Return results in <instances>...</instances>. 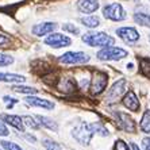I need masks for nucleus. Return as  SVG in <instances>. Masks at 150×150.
I'll list each match as a JSON object with an SVG mask.
<instances>
[{
  "label": "nucleus",
  "mask_w": 150,
  "mask_h": 150,
  "mask_svg": "<svg viewBox=\"0 0 150 150\" xmlns=\"http://www.w3.org/2000/svg\"><path fill=\"white\" fill-rule=\"evenodd\" d=\"M8 134H10V131H8V129L6 127V125H4L3 122H0V135H1V137H7Z\"/></svg>",
  "instance_id": "nucleus-30"
},
{
  "label": "nucleus",
  "mask_w": 150,
  "mask_h": 150,
  "mask_svg": "<svg viewBox=\"0 0 150 150\" xmlns=\"http://www.w3.org/2000/svg\"><path fill=\"white\" fill-rule=\"evenodd\" d=\"M103 15H104L107 19L114 22H120L126 19V11L123 10V7L118 3H112L108 4L103 8Z\"/></svg>",
  "instance_id": "nucleus-5"
},
{
  "label": "nucleus",
  "mask_w": 150,
  "mask_h": 150,
  "mask_svg": "<svg viewBox=\"0 0 150 150\" xmlns=\"http://www.w3.org/2000/svg\"><path fill=\"white\" fill-rule=\"evenodd\" d=\"M83 41L92 47H107L115 43V39L105 33H87L83 35Z\"/></svg>",
  "instance_id": "nucleus-1"
},
{
  "label": "nucleus",
  "mask_w": 150,
  "mask_h": 150,
  "mask_svg": "<svg viewBox=\"0 0 150 150\" xmlns=\"http://www.w3.org/2000/svg\"><path fill=\"white\" fill-rule=\"evenodd\" d=\"M116 34L119 38H122L127 43H133L139 39V33L134 27H120L116 30Z\"/></svg>",
  "instance_id": "nucleus-10"
},
{
  "label": "nucleus",
  "mask_w": 150,
  "mask_h": 150,
  "mask_svg": "<svg viewBox=\"0 0 150 150\" xmlns=\"http://www.w3.org/2000/svg\"><path fill=\"white\" fill-rule=\"evenodd\" d=\"M80 22L85 26V27H89V28L98 27L99 23H100V21H99L98 16H84V18L80 19Z\"/></svg>",
  "instance_id": "nucleus-18"
},
{
  "label": "nucleus",
  "mask_w": 150,
  "mask_h": 150,
  "mask_svg": "<svg viewBox=\"0 0 150 150\" xmlns=\"http://www.w3.org/2000/svg\"><path fill=\"white\" fill-rule=\"evenodd\" d=\"M126 84H127V81L125 79H120V80L116 81L112 85L111 89L107 92V96H105L107 103H115V101H118V99L120 98V95L126 91Z\"/></svg>",
  "instance_id": "nucleus-8"
},
{
  "label": "nucleus",
  "mask_w": 150,
  "mask_h": 150,
  "mask_svg": "<svg viewBox=\"0 0 150 150\" xmlns=\"http://www.w3.org/2000/svg\"><path fill=\"white\" fill-rule=\"evenodd\" d=\"M134 21L141 26H146V27H150V15L147 14H142V12H137L134 15Z\"/></svg>",
  "instance_id": "nucleus-19"
},
{
  "label": "nucleus",
  "mask_w": 150,
  "mask_h": 150,
  "mask_svg": "<svg viewBox=\"0 0 150 150\" xmlns=\"http://www.w3.org/2000/svg\"><path fill=\"white\" fill-rule=\"evenodd\" d=\"M61 64L65 65H79V64H85L89 61V56L83 52H68L58 58Z\"/></svg>",
  "instance_id": "nucleus-4"
},
{
  "label": "nucleus",
  "mask_w": 150,
  "mask_h": 150,
  "mask_svg": "<svg viewBox=\"0 0 150 150\" xmlns=\"http://www.w3.org/2000/svg\"><path fill=\"white\" fill-rule=\"evenodd\" d=\"M23 123H25L26 126H28V127H31L33 130H38L39 129V125L34 120V118H31V116H23Z\"/></svg>",
  "instance_id": "nucleus-25"
},
{
  "label": "nucleus",
  "mask_w": 150,
  "mask_h": 150,
  "mask_svg": "<svg viewBox=\"0 0 150 150\" xmlns=\"http://www.w3.org/2000/svg\"><path fill=\"white\" fill-rule=\"evenodd\" d=\"M57 28V25L53 22H45V23H39L33 27V34L37 37H42V35L50 34Z\"/></svg>",
  "instance_id": "nucleus-11"
},
{
  "label": "nucleus",
  "mask_w": 150,
  "mask_h": 150,
  "mask_svg": "<svg viewBox=\"0 0 150 150\" xmlns=\"http://www.w3.org/2000/svg\"><path fill=\"white\" fill-rule=\"evenodd\" d=\"M125 57H127V52L122 47H114V46H107L98 53V58L101 61H118Z\"/></svg>",
  "instance_id": "nucleus-2"
},
{
  "label": "nucleus",
  "mask_w": 150,
  "mask_h": 150,
  "mask_svg": "<svg viewBox=\"0 0 150 150\" xmlns=\"http://www.w3.org/2000/svg\"><path fill=\"white\" fill-rule=\"evenodd\" d=\"M108 83V76L104 72H95L92 76L91 81V93L92 95H99L105 89Z\"/></svg>",
  "instance_id": "nucleus-6"
},
{
  "label": "nucleus",
  "mask_w": 150,
  "mask_h": 150,
  "mask_svg": "<svg viewBox=\"0 0 150 150\" xmlns=\"http://www.w3.org/2000/svg\"><path fill=\"white\" fill-rule=\"evenodd\" d=\"M37 119L39 120V125H42L43 127H47L49 130H53V131L58 130V126H57V123L53 119L46 118V116H42V115H37Z\"/></svg>",
  "instance_id": "nucleus-17"
},
{
  "label": "nucleus",
  "mask_w": 150,
  "mask_h": 150,
  "mask_svg": "<svg viewBox=\"0 0 150 150\" xmlns=\"http://www.w3.org/2000/svg\"><path fill=\"white\" fill-rule=\"evenodd\" d=\"M141 129H142V131L150 134V110L145 111L142 119H141Z\"/></svg>",
  "instance_id": "nucleus-20"
},
{
  "label": "nucleus",
  "mask_w": 150,
  "mask_h": 150,
  "mask_svg": "<svg viewBox=\"0 0 150 150\" xmlns=\"http://www.w3.org/2000/svg\"><path fill=\"white\" fill-rule=\"evenodd\" d=\"M27 104L33 105V107H42V108L46 110H53L54 108V103L46 100V99H39V98H34V96H30V98L26 99Z\"/></svg>",
  "instance_id": "nucleus-15"
},
{
  "label": "nucleus",
  "mask_w": 150,
  "mask_h": 150,
  "mask_svg": "<svg viewBox=\"0 0 150 150\" xmlns=\"http://www.w3.org/2000/svg\"><path fill=\"white\" fill-rule=\"evenodd\" d=\"M77 8L84 14H92L99 8V1L98 0H79Z\"/></svg>",
  "instance_id": "nucleus-12"
},
{
  "label": "nucleus",
  "mask_w": 150,
  "mask_h": 150,
  "mask_svg": "<svg viewBox=\"0 0 150 150\" xmlns=\"http://www.w3.org/2000/svg\"><path fill=\"white\" fill-rule=\"evenodd\" d=\"M1 146L4 147L6 150H23L21 146H18L16 143L14 142H8V141H1Z\"/></svg>",
  "instance_id": "nucleus-26"
},
{
  "label": "nucleus",
  "mask_w": 150,
  "mask_h": 150,
  "mask_svg": "<svg viewBox=\"0 0 150 150\" xmlns=\"http://www.w3.org/2000/svg\"><path fill=\"white\" fill-rule=\"evenodd\" d=\"M131 149H133V150H141L139 147H138V146L135 145V143H131Z\"/></svg>",
  "instance_id": "nucleus-34"
},
{
  "label": "nucleus",
  "mask_w": 150,
  "mask_h": 150,
  "mask_svg": "<svg viewBox=\"0 0 150 150\" xmlns=\"http://www.w3.org/2000/svg\"><path fill=\"white\" fill-rule=\"evenodd\" d=\"M42 143H43V147L47 149V150H62L58 143L54 142V141H52V139H43Z\"/></svg>",
  "instance_id": "nucleus-23"
},
{
  "label": "nucleus",
  "mask_w": 150,
  "mask_h": 150,
  "mask_svg": "<svg viewBox=\"0 0 150 150\" xmlns=\"http://www.w3.org/2000/svg\"><path fill=\"white\" fill-rule=\"evenodd\" d=\"M8 42H10V39H8L7 37H4V35H0V46L7 45Z\"/></svg>",
  "instance_id": "nucleus-33"
},
{
  "label": "nucleus",
  "mask_w": 150,
  "mask_h": 150,
  "mask_svg": "<svg viewBox=\"0 0 150 150\" xmlns=\"http://www.w3.org/2000/svg\"><path fill=\"white\" fill-rule=\"evenodd\" d=\"M149 39H150V37H149Z\"/></svg>",
  "instance_id": "nucleus-35"
},
{
  "label": "nucleus",
  "mask_w": 150,
  "mask_h": 150,
  "mask_svg": "<svg viewBox=\"0 0 150 150\" xmlns=\"http://www.w3.org/2000/svg\"><path fill=\"white\" fill-rule=\"evenodd\" d=\"M142 145H143V149L145 150H150V137H146L142 139Z\"/></svg>",
  "instance_id": "nucleus-31"
},
{
  "label": "nucleus",
  "mask_w": 150,
  "mask_h": 150,
  "mask_svg": "<svg viewBox=\"0 0 150 150\" xmlns=\"http://www.w3.org/2000/svg\"><path fill=\"white\" fill-rule=\"evenodd\" d=\"M15 92H19V93H26V95H34L38 92V89L35 88H31V87H25V85H14L12 87Z\"/></svg>",
  "instance_id": "nucleus-22"
},
{
  "label": "nucleus",
  "mask_w": 150,
  "mask_h": 150,
  "mask_svg": "<svg viewBox=\"0 0 150 150\" xmlns=\"http://www.w3.org/2000/svg\"><path fill=\"white\" fill-rule=\"evenodd\" d=\"M89 126H91V129H92V131H93V133L100 134L101 137H107V135H108V130L105 129L101 123L96 122V123H91Z\"/></svg>",
  "instance_id": "nucleus-21"
},
{
  "label": "nucleus",
  "mask_w": 150,
  "mask_h": 150,
  "mask_svg": "<svg viewBox=\"0 0 150 150\" xmlns=\"http://www.w3.org/2000/svg\"><path fill=\"white\" fill-rule=\"evenodd\" d=\"M114 150H130V147H129V145H127L125 141L118 139L115 142V145H114Z\"/></svg>",
  "instance_id": "nucleus-28"
},
{
  "label": "nucleus",
  "mask_w": 150,
  "mask_h": 150,
  "mask_svg": "<svg viewBox=\"0 0 150 150\" xmlns=\"http://www.w3.org/2000/svg\"><path fill=\"white\" fill-rule=\"evenodd\" d=\"M12 62H14V58L11 56L0 53V67H7V65H11Z\"/></svg>",
  "instance_id": "nucleus-24"
},
{
  "label": "nucleus",
  "mask_w": 150,
  "mask_h": 150,
  "mask_svg": "<svg viewBox=\"0 0 150 150\" xmlns=\"http://www.w3.org/2000/svg\"><path fill=\"white\" fill-rule=\"evenodd\" d=\"M72 134H73L74 139H76L77 142L83 143V145H88V143L91 142L95 133L92 131L91 126L88 125V123H81V125H79L77 127H74Z\"/></svg>",
  "instance_id": "nucleus-3"
},
{
  "label": "nucleus",
  "mask_w": 150,
  "mask_h": 150,
  "mask_svg": "<svg viewBox=\"0 0 150 150\" xmlns=\"http://www.w3.org/2000/svg\"><path fill=\"white\" fill-rule=\"evenodd\" d=\"M1 119H3L4 122L7 123V125L12 126L15 127L16 130L19 131H25V123H23V119L21 116H16V115H6V114H1Z\"/></svg>",
  "instance_id": "nucleus-13"
},
{
  "label": "nucleus",
  "mask_w": 150,
  "mask_h": 150,
  "mask_svg": "<svg viewBox=\"0 0 150 150\" xmlns=\"http://www.w3.org/2000/svg\"><path fill=\"white\" fill-rule=\"evenodd\" d=\"M4 101H8V108H11L12 104H15L18 100L16 99H12V98H8V96H4Z\"/></svg>",
  "instance_id": "nucleus-32"
},
{
  "label": "nucleus",
  "mask_w": 150,
  "mask_h": 150,
  "mask_svg": "<svg viewBox=\"0 0 150 150\" xmlns=\"http://www.w3.org/2000/svg\"><path fill=\"white\" fill-rule=\"evenodd\" d=\"M45 43L47 46H52V47H56V49H59V47H67L72 43V39L69 37L64 34H58V33H53V34L47 35L45 38Z\"/></svg>",
  "instance_id": "nucleus-7"
},
{
  "label": "nucleus",
  "mask_w": 150,
  "mask_h": 150,
  "mask_svg": "<svg viewBox=\"0 0 150 150\" xmlns=\"http://www.w3.org/2000/svg\"><path fill=\"white\" fill-rule=\"evenodd\" d=\"M0 81H4V83H25L26 79L25 76L15 73H0Z\"/></svg>",
  "instance_id": "nucleus-16"
},
{
  "label": "nucleus",
  "mask_w": 150,
  "mask_h": 150,
  "mask_svg": "<svg viewBox=\"0 0 150 150\" xmlns=\"http://www.w3.org/2000/svg\"><path fill=\"white\" fill-rule=\"evenodd\" d=\"M123 104H125V107H127L130 111H138V110H139V100H138V98L135 96V93H134L133 91H129L125 95Z\"/></svg>",
  "instance_id": "nucleus-14"
},
{
  "label": "nucleus",
  "mask_w": 150,
  "mask_h": 150,
  "mask_svg": "<svg viewBox=\"0 0 150 150\" xmlns=\"http://www.w3.org/2000/svg\"><path fill=\"white\" fill-rule=\"evenodd\" d=\"M116 120H118V125L122 130H125L126 133H135V123L131 118H130L127 114L125 112H115Z\"/></svg>",
  "instance_id": "nucleus-9"
},
{
  "label": "nucleus",
  "mask_w": 150,
  "mask_h": 150,
  "mask_svg": "<svg viewBox=\"0 0 150 150\" xmlns=\"http://www.w3.org/2000/svg\"><path fill=\"white\" fill-rule=\"evenodd\" d=\"M141 69H142L143 74L150 79V61L149 59H142L141 61Z\"/></svg>",
  "instance_id": "nucleus-27"
},
{
  "label": "nucleus",
  "mask_w": 150,
  "mask_h": 150,
  "mask_svg": "<svg viewBox=\"0 0 150 150\" xmlns=\"http://www.w3.org/2000/svg\"><path fill=\"white\" fill-rule=\"evenodd\" d=\"M62 28L65 30V31H69L72 33V34H79V28L74 27L73 25H70V23H67V25H64Z\"/></svg>",
  "instance_id": "nucleus-29"
}]
</instances>
